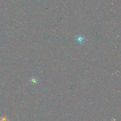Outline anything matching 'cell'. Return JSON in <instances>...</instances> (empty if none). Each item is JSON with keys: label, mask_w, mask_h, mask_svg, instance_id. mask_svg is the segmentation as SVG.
<instances>
[{"label": "cell", "mask_w": 121, "mask_h": 121, "mask_svg": "<svg viewBox=\"0 0 121 121\" xmlns=\"http://www.w3.org/2000/svg\"><path fill=\"white\" fill-rule=\"evenodd\" d=\"M76 41L79 44H82L84 43L85 41V38L82 35H77L76 37Z\"/></svg>", "instance_id": "1"}, {"label": "cell", "mask_w": 121, "mask_h": 121, "mask_svg": "<svg viewBox=\"0 0 121 121\" xmlns=\"http://www.w3.org/2000/svg\"><path fill=\"white\" fill-rule=\"evenodd\" d=\"M30 82L33 84V85H35L37 83H38V80H37V78L35 77H31V78H30Z\"/></svg>", "instance_id": "2"}, {"label": "cell", "mask_w": 121, "mask_h": 121, "mask_svg": "<svg viewBox=\"0 0 121 121\" xmlns=\"http://www.w3.org/2000/svg\"><path fill=\"white\" fill-rule=\"evenodd\" d=\"M0 121H7V119L6 117H2L0 119Z\"/></svg>", "instance_id": "3"}]
</instances>
